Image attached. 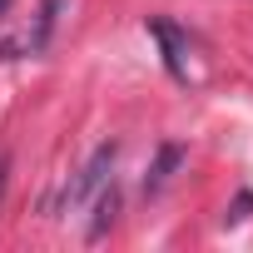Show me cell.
Listing matches in <instances>:
<instances>
[{
  "label": "cell",
  "mask_w": 253,
  "mask_h": 253,
  "mask_svg": "<svg viewBox=\"0 0 253 253\" xmlns=\"http://www.w3.org/2000/svg\"><path fill=\"white\" fill-rule=\"evenodd\" d=\"M149 35L164 45V65H169V75L184 80V40H179V30H174L169 20H149Z\"/></svg>",
  "instance_id": "2"
},
{
  "label": "cell",
  "mask_w": 253,
  "mask_h": 253,
  "mask_svg": "<svg viewBox=\"0 0 253 253\" xmlns=\"http://www.w3.org/2000/svg\"><path fill=\"white\" fill-rule=\"evenodd\" d=\"M10 5H15V0H0V20H5V15H10Z\"/></svg>",
  "instance_id": "7"
},
{
  "label": "cell",
  "mask_w": 253,
  "mask_h": 253,
  "mask_svg": "<svg viewBox=\"0 0 253 253\" xmlns=\"http://www.w3.org/2000/svg\"><path fill=\"white\" fill-rule=\"evenodd\" d=\"M5 174H10V159H5V149H0V199H5Z\"/></svg>",
  "instance_id": "6"
},
{
  "label": "cell",
  "mask_w": 253,
  "mask_h": 253,
  "mask_svg": "<svg viewBox=\"0 0 253 253\" xmlns=\"http://www.w3.org/2000/svg\"><path fill=\"white\" fill-rule=\"evenodd\" d=\"M65 5H70V0H40V15H35V30H30V50H45V45H50V35H55Z\"/></svg>",
  "instance_id": "3"
},
{
  "label": "cell",
  "mask_w": 253,
  "mask_h": 253,
  "mask_svg": "<svg viewBox=\"0 0 253 253\" xmlns=\"http://www.w3.org/2000/svg\"><path fill=\"white\" fill-rule=\"evenodd\" d=\"M109 169H114V144H99L94 154H89V164L80 169V179L65 189V204L75 209V204H84V199H94L99 189H104V179H109Z\"/></svg>",
  "instance_id": "1"
},
{
  "label": "cell",
  "mask_w": 253,
  "mask_h": 253,
  "mask_svg": "<svg viewBox=\"0 0 253 253\" xmlns=\"http://www.w3.org/2000/svg\"><path fill=\"white\" fill-rule=\"evenodd\" d=\"M114 209H119L114 189H109V194H99V213H94V223H89V238H104V228L114 223Z\"/></svg>",
  "instance_id": "5"
},
{
  "label": "cell",
  "mask_w": 253,
  "mask_h": 253,
  "mask_svg": "<svg viewBox=\"0 0 253 253\" xmlns=\"http://www.w3.org/2000/svg\"><path fill=\"white\" fill-rule=\"evenodd\" d=\"M179 159H184V149H179V144H164V149H159V159H154V169L144 174V194H159V189L169 184V174L179 169Z\"/></svg>",
  "instance_id": "4"
}]
</instances>
